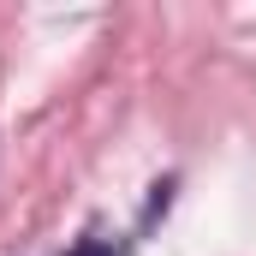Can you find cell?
Wrapping results in <instances>:
<instances>
[{
    "label": "cell",
    "mask_w": 256,
    "mask_h": 256,
    "mask_svg": "<svg viewBox=\"0 0 256 256\" xmlns=\"http://www.w3.org/2000/svg\"><path fill=\"white\" fill-rule=\"evenodd\" d=\"M72 256H114V250H108L102 238H84V244H78V250H72Z\"/></svg>",
    "instance_id": "cell-1"
}]
</instances>
